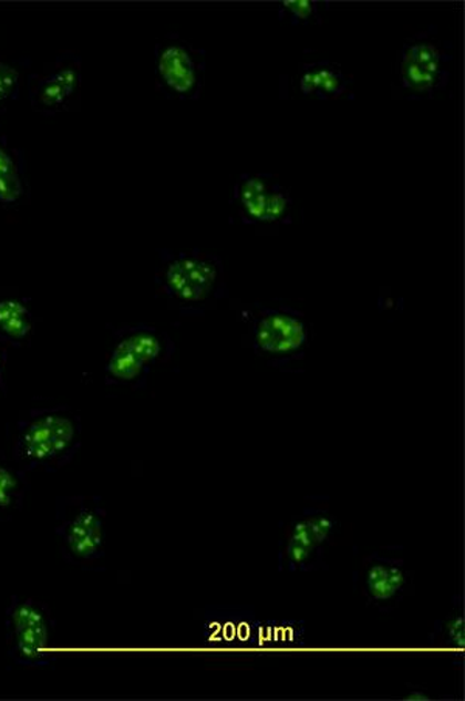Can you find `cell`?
Returning <instances> with one entry per match:
<instances>
[{"label": "cell", "instance_id": "obj_1", "mask_svg": "<svg viewBox=\"0 0 465 701\" xmlns=\"http://www.w3.org/2000/svg\"><path fill=\"white\" fill-rule=\"evenodd\" d=\"M81 447V421L68 409L33 410L19 421L14 461L22 472L58 471Z\"/></svg>", "mask_w": 465, "mask_h": 701}, {"label": "cell", "instance_id": "obj_2", "mask_svg": "<svg viewBox=\"0 0 465 701\" xmlns=\"http://www.w3.org/2000/svg\"><path fill=\"white\" fill-rule=\"evenodd\" d=\"M162 274L157 280L184 316H202L227 297L224 265L216 255L202 250H163Z\"/></svg>", "mask_w": 465, "mask_h": 701}, {"label": "cell", "instance_id": "obj_3", "mask_svg": "<svg viewBox=\"0 0 465 701\" xmlns=\"http://www.w3.org/2000/svg\"><path fill=\"white\" fill-rule=\"evenodd\" d=\"M242 317L250 324L256 354L269 359L273 365H287L304 355L310 327L292 306L282 301L275 306L255 303L242 311Z\"/></svg>", "mask_w": 465, "mask_h": 701}, {"label": "cell", "instance_id": "obj_4", "mask_svg": "<svg viewBox=\"0 0 465 701\" xmlns=\"http://www.w3.org/2000/svg\"><path fill=\"white\" fill-rule=\"evenodd\" d=\"M452 50L436 40V27H430L406 40L397 65L399 86L411 99H425L447 86Z\"/></svg>", "mask_w": 465, "mask_h": 701}, {"label": "cell", "instance_id": "obj_5", "mask_svg": "<svg viewBox=\"0 0 465 701\" xmlns=\"http://www.w3.org/2000/svg\"><path fill=\"white\" fill-rule=\"evenodd\" d=\"M104 509L99 498H60L56 506V536L62 551L75 564L103 559Z\"/></svg>", "mask_w": 465, "mask_h": 701}, {"label": "cell", "instance_id": "obj_6", "mask_svg": "<svg viewBox=\"0 0 465 701\" xmlns=\"http://www.w3.org/2000/svg\"><path fill=\"white\" fill-rule=\"evenodd\" d=\"M8 654L18 664H49L54 621L50 608L37 599H11L6 618Z\"/></svg>", "mask_w": 465, "mask_h": 701}, {"label": "cell", "instance_id": "obj_7", "mask_svg": "<svg viewBox=\"0 0 465 701\" xmlns=\"http://www.w3.org/2000/svg\"><path fill=\"white\" fill-rule=\"evenodd\" d=\"M155 69L163 89L182 100H197L205 81V52L170 34L155 53Z\"/></svg>", "mask_w": 465, "mask_h": 701}, {"label": "cell", "instance_id": "obj_8", "mask_svg": "<svg viewBox=\"0 0 465 701\" xmlns=\"http://www.w3.org/2000/svg\"><path fill=\"white\" fill-rule=\"evenodd\" d=\"M335 528V520L323 511L302 513L287 530L281 560L289 571H310L321 560L324 542Z\"/></svg>", "mask_w": 465, "mask_h": 701}, {"label": "cell", "instance_id": "obj_9", "mask_svg": "<svg viewBox=\"0 0 465 701\" xmlns=\"http://www.w3.org/2000/svg\"><path fill=\"white\" fill-rule=\"evenodd\" d=\"M360 579L364 595L380 610H388L397 604L410 587V573L403 567V561L380 556L379 553L372 554L364 561Z\"/></svg>", "mask_w": 465, "mask_h": 701}, {"label": "cell", "instance_id": "obj_10", "mask_svg": "<svg viewBox=\"0 0 465 701\" xmlns=\"http://www.w3.org/2000/svg\"><path fill=\"white\" fill-rule=\"evenodd\" d=\"M277 181L271 174H242L235 185L232 203L244 224H267V208Z\"/></svg>", "mask_w": 465, "mask_h": 701}, {"label": "cell", "instance_id": "obj_11", "mask_svg": "<svg viewBox=\"0 0 465 701\" xmlns=\"http://www.w3.org/2000/svg\"><path fill=\"white\" fill-rule=\"evenodd\" d=\"M298 83L302 95L329 100L343 95L351 80L341 72L339 65L324 60L302 65Z\"/></svg>", "mask_w": 465, "mask_h": 701}, {"label": "cell", "instance_id": "obj_12", "mask_svg": "<svg viewBox=\"0 0 465 701\" xmlns=\"http://www.w3.org/2000/svg\"><path fill=\"white\" fill-rule=\"evenodd\" d=\"M108 385H130L132 389L145 386L151 367L146 365L126 343L120 339L106 365Z\"/></svg>", "mask_w": 465, "mask_h": 701}, {"label": "cell", "instance_id": "obj_13", "mask_svg": "<svg viewBox=\"0 0 465 701\" xmlns=\"http://www.w3.org/2000/svg\"><path fill=\"white\" fill-rule=\"evenodd\" d=\"M31 331L30 312L19 300L0 301V337L21 342Z\"/></svg>", "mask_w": 465, "mask_h": 701}, {"label": "cell", "instance_id": "obj_14", "mask_svg": "<svg viewBox=\"0 0 465 701\" xmlns=\"http://www.w3.org/2000/svg\"><path fill=\"white\" fill-rule=\"evenodd\" d=\"M21 468L11 466L0 453V513H13L22 506L25 480Z\"/></svg>", "mask_w": 465, "mask_h": 701}, {"label": "cell", "instance_id": "obj_15", "mask_svg": "<svg viewBox=\"0 0 465 701\" xmlns=\"http://www.w3.org/2000/svg\"><path fill=\"white\" fill-rule=\"evenodd\" d=\"M22 193V182L16 172L14 162L11 161L6 151L0 150V203H18Z\"/></svg>", "mask_w": 465, "mask_h": 701}, {"label": "cell", "instance_id": "obj_16", "mask_svg": "<svg viewBox=\"0 0 465 701\" xmlns=\"http://www.w3.org/2000/svg\"><path fill=\"white\" fill-rule=\"evenodd\" d=\"M433 637L441 645L464 649V616L461 610L453 611L445 621L437 622Z\"/></svg>", "mask_w": 465, "mask_h": 701}, {"label": "cell", "instance_id": "obj_17", "mask_svg": "<svg viewBox=\"0 0 465 701\" xmlns=\"http://www.w3.org/2000/svg\"><path fill=\"white\" fill-rule=\"evenodd\" d=\"M279 17H287L293 25L312 24L320 19V2H281Z\"/></svg>", "mask_w": 465, "mask_h": 701}, {"label": "cell", "instance_id": "obj_18", "mask_svg": "<svg viewBox=\"0 0 465 701\" xmlns=\"http://www.w3.org/2000/svg\"><path fill=\"white\" fill-rule=\"evenodd\" d=\"M39 91H41L39 92V100L45 106H58V104L64 103V100L69 96L65 89L60 83H56L52 76L42 84Z\"/></svg>", "mask_w": 465, "mask_h": 701}, {"label": "cell", "instance_id": "obj_19", "mask_svg": "<svg viewBox=\"0 0 465 701\" xmlns=\"http://www.w3.org/2000/svg\"><path fill=\"white\" fill-rule=\"evenodd\" d=\"M16 89H18V73L14 69L0 64V102L13 95Z\"/></svg>", "mask_w": 465, "mask_h": 701}, {"label": "cell", "instance_id": "obj_20", "mask_svg": "<svg viewBox=\"0 0 465 701\" xmlns=\"http://www.w3.org/2000/svg\"><path fill=\"white\" fill-rule=\"evenodd\" d=\"M52 79L56 81V83H60L69 95L75 91L78 79L73 69H61V71H58L54 75H52Z\"/></svg>", "mask_w": 465, "mask_h": 701}, {"label": "cell", "instance_id": "obj_21", "mask_svg": "<svg viewBox=\"0 0 465 701\" xmlns=\"http://www.w3.org/2000/svg\"><path fill=\"white\" fill-rule=\"evenodd\" d=\"M7 355L0 351V390L3 389V370H6Z\"/></svg>", "mask_w": 465, "mask_h": 701}]
</instances>
